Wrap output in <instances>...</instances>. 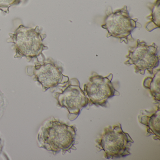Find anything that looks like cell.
I'll return each instance as SVG.
<instances>
[{"label":"cell","instance_id":"cell-1","mask_svg":"<svg viewBox=\"0 0 160 160\" xmlns=\"http://www.w3.org/2000/svg\"><path fill=\"white\" fill-rule=\"evenodd\" d=\"M77 128L52 117L44 122L38 133V146L55 155L62 152L64 154L76 150Z\"/></svg>","mask_w":160,"mask_h":160},{"label":"cell","instance_id":"cell-2","mask_svg":"<svg viewBox=\"0 0 160 160\" xmlns=\"http://www.w3.org/2000/svg\"><path fill=\"white\" fill-rule=\"evenodd\" d=\"M9 36L8 42L13 44L15 58H26L31 60L43 56V51L48 49L43 43L46 34L42 33L39 26L32 28L20 25L13 33H9Z\"/></svg>","mask_w":160,"mask_h":160},{"label":"cell","instance_id":"cell-3","mask_svg":"<svg viewBox=\"0 0 160 160\" xmlns=\"http://www.w3.org/2000/svg\"><path fill=\"white\" fill-rule=\"evenodd\" d=\"M95 142L96 148L104 152V157L107 159L124 158L130 155L131 147L134 143L129 134L122 130L119 123L105 127Z\"/></svg>","mask_w":160,"mask_h":160},{"label":"cell","instance_id":"cell-4","mask_svg":"<svg viewBox=\"0 0 160 160\" xmlns=\"http://www.w3.org/2000/svg\"><path fill=\"white\" fill-rule=\"evenodd\" d=\"M138 20L131 18L127 6H124L115 12H112V9L107 11L102 28L107 31V38L114 37L119 39L120 43L127 44L129 41H134L132 34L133 31L142 27Z\"/></svg>","mask_w":160,"mask_h":160},{"label":"cell","instance_id":"cell-5","mask_svg":"<svg viewBox=\"0 0 160 160\" xmlns=\"http://www.w3.org/2000/svg\"><path fill=\"white\" fill-rule=\"evenodd\" d=\"M125 65L134 66L135 72L144 75L146 71L150 74L159 66L160 58L158 55V47L155 43L148 45L144 41H137L134 46L129 48L126 56Z\"/></svg>","mask_w":160,"mask_h":160},{"label":"cell","instance_id":"cell-6","mask_svg":"<svg viewBox=\"0 0 160 160\" xmlns=\"http://www.w3.org/2000/svg\"><path fill=\"white\" fill-rule=\"evenodd\" d=\"M54 96L58 105L68 110V119L72 121L76 119L82 109L88 105V98L81 89L80 82L76 78L69 80L60 92L54 93Z\"/></svg>","mask_w":160,"mask_h":160},{"label":"cell","instance_id":"cell-7","mask_svg":"<svg viewBox=\"0 0 160 160\" xmlns=\"http://www.w3.org/2000/svg\"><path fill=\"white\" fill-rule=\"evenodd\" d=\"M113 74L106 77L92 72L89 82L84 86V91L89 100L88 105L107 107L108 99L120 93L115 89L112 83Z\"/></svg>","mask_w":160,"mask_h":160},{"label":"cell","instance_id":"cell-8","mask_svg":"<svg viewBox=\"0 0 160 160\" xmlns=\"http://www.w3.org/2000/svg\"><path fill=\"white\" fill-rule=\"evenodd\" d=\"M31 76L42 86L43 92L61 85L62 87L69 82V78L62 73V67L52 59L48 58L42 62L35 63L30 67Z\"/></svg>","mask_w":160,"mask_h":160},{"label":"cell","instance_id":"cell-9","mask_svg":"<svg viewBox=\"0 0 160 160\" xmlns=\"http://www.w3.org/2000/svg\"><path fill=\"white\" fill-rule=\"evenodd\" d=\"M160 104L154 109L139 112L138 118L139 122L146 126V136L153 135V139L160 140Z\"/></svg>","mask_w":160,"mask_h":160},{"label":"cell","instance_id":"cell-10","mask_svg":"<svg viewBox=\"0 0 160 160\" xmlns=\"http://www.w3.org/2000/svg\"><path fill=\"white\" fill-rule=\"evenodd\" d=\"M153 77H148L144 79L143 86L145 88L149 90L150 93L153 98V103L160 104V69L153 70Z\"/></svg>","mask_w":160,"mask_h":160},{"label":"cell","instance_id":"cell-11","mask_svg":"<svg viewBox=\"0 0 160 160\" xmlns=\"http://www.w3.org/2000/svg\"><path fill=\"white\" fill-rule=\"evenodd\" d=\"M147 6L151 11V13L146 17L149 21L146 24L145 28L151 32L160 28V0H156L153 3H148Z\"/></svg>","mask_w":160,"mask_h":160},{"label":"cell","instance_id":"cell-12","mask_svg":"<svg viewBox=\"0 0 160 160\" xmlns=\"http://www.w3.org/2000/svg\"><path fill=\"white\" fill-rule=\"evenodd\" d=\"M22 0H0V11L5 13H9V9L14 5L20 4Z\"/></svg>","mask_w":160,"mask_h":160}]
</instances>
